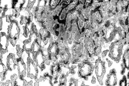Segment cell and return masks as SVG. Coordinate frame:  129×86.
Wrapping results in <instances>:
<instances>
[{
    "label": "cell",
    "mask_w": 129,
    "mask_h": 86,
    "mask_svg": "<svg viewBox=\"0 0 129 86\" xmlns=\"http://www.w3.org/2000/svg\"><path fill=\"white\" fill-rule=\"evenodd\" d=\"M93 71V66L89 62L85 61L79 66V76L86 79L90 76Z\"/></svg>",
    "instance_id": "obj_1"
},
{
    "label": "cell",
    "mask_w": 129,
    "mask_h": 86,
    "mask_svg": "<svg viewBox=\"0 0 129 86\" xmlns=\"http://www.w3.org/2000/svg\"><path fill=\"white\" fill-rule=\"evenodd\" d=\"M123 44L120 41L114 43L110 47V56L114 60H118L121 54Z\"/></svg>",
    "instance_id": "obj_2"
},
{
    "label": "cell",
    "mask_w": 129,
    "mask_h": 86,
    "mask_svg": "<svg viewBox=\"0 0 129 86\" xmlns=\"http://www.w3.org/2000/svg\"><path fill=\"white\" fill-rule=\"evenodd\" d=\"M95 69L98 80L101 84H103V79L105 73L104 63L101 60L97 61L95 63Z\"/></svg>",
    "instance_id": "obj_3"
},
{
    "label": "cell",
    "mask_w": 129,
    "mask_h": 86,
    "mask_svg": "<svg viewBox=\"0 0 129 86\" xmlns=\"http://www.w3.org/2000/svg\"><path fill=\"white\" fill-rule=\"evenodd\" d=\"M20 29L16 21L12 22L11 25L9 28V35L10 39L16 40L19 37Z\"/></svg>",
    "instance_id": "obj_4"
},
{
    "label": "cell",
    "mask_w": 129,
    "mask_h": 86,
    "mask_svg": "<svg viewBox=\"0 0 129 86\" xmlns=\"http://www.w3.org/2000/svg\"><path fill=\"white\" fill-rule=\"evenodd\" d=\"M106 86H115L117 83V79L115 70H112L107 76L106 80Z\"/></svg>",
    "instance_id": "obj_5"
},
{
    "label": "cell",
    "mask_w": 129,
    "mask_h": 86,
    "mask_svg": "<svg viewBox=\"0 0 129 86\" xmlns=\"http://www.w3.org/2000/svg\"><path fill=\"white\" fill-rule=\"evenodd\" d=\"M8 44V39L7 35L5 33H0V49L2 53L6 51Z\"/></svg>",
    "instance_id": "obj_6"
},
{
    "label": "cell",
    "mask_w": 129,
    "mask_h": 86,
    "mask_svg": "<svg viewBox=\"0 0 129 86\" xmlns=\"http://www.w3.org/2000/svg\"><path fill=\"white\" fill-rule=\"evenodd\" d=\"M35 53V60L37 65L39 66L41 69H44L45 68V58L43 55L41 50Z\"/></svg>",
    "instance_id": "obj_7"
},
{
    "label": "cell",
    "mask_w": 129,
    "mask_h": 86,
    "mask_svg": "<svg viewBox=\"0 0 129 86\" xmlns=\"http://www.w3.org/2000/svg\"><path fill=\"white\" fill-rule=\"evenodd\" d=\"M28 65V66L27 71L28 76L32 78L36 77L38 74V71L35 65L34 64L32 61L30 62Z\"/></svg>",
    "instance_id": "obj_8"
},
{
    "label": "cell",
    "mask_w": 129,
    "mask_h": 86,
    "mask_svg": "<svg viewBox=\"0 0 129 86\" xmlns=\"http://www.w3.org/2000/svg\"><path fill=\"white\" fill-rule=\"evenodd\" d=\"M8 60H7V66L8 68L10 70H12L14 69L16 66V60L13 58V55L12 54L9 55L8 57Z\"/></svg>",
    "instance_id": "obj_9"
},
{
    "label": "cell",
    "mask_w": 129,
    "mask_h": 86,
    "mask_svg": "<svg viewBox=\"0 0 129 86\" xmlns=\"http://www.w3.org/2000/svg\"><path fill=\"white\" fill-rule=\"evenodd\" d=\"M123 63L126 69H129V49H127L123 55Z\"/></svg>",
    "instance_id": "obj_10"
},
{
    "label": "cell",
    "mask_w": 129,
    "mask_h": 86,
    "mask_svg": "<svg viewBox=\"0 0 129 86\" xmlns=\"http://www.w3.org/2000/svg\"><path fill=\"white\" fill-rule=\"evenodd\" d=\"M7 72V69L4 65L0 64V76L2 80H4L5 78V76Z\"/></svg>",
    "instance_id": "obj_11"
},
{
    "label": "cell",
    "mask_w": 129,
    "mask_h": 86,
    "mask_svg": "<svg viewBox=\"0 0 129 86\" xmlns=\"http://www.w3.org/2000/svg\"><path fill=\"white\" fill-rule=\"evenodd\" d=\"M41 46L37 41H35L32 46V51L34 53H37L41 50Z\"/></svg>",
    "instance_id": "obj_12"
},
{
    "label": "cell",
    "mask_w": 129,
    "mask_h": 86,
    "mask_svg": "<svg viewBox=\"0 0 129 86\" xmlns=\"http://www.w3.org/2000/svg\"><path fill=\"white\" fill-rule=\"evenodd\" d=\"M60 3L59 1H50V8L51 10H54L55 9L56 7L58 5H59Z\"/></svg>",
    "instance_id": "obj_13"
},
{
    "label": "cell",
    "mask_w": 129,
    "mask_h": 86,
    "mask_svg": "<svg viewBox=\"0 0 129 86\" xmlns=\"http://www.w3.org/2000/svg\"><path fill=\"white\" fill-rule=\"evenodd\" d=\"M69 86H78V83L76 80H75V79L72 78H71L69 80Z\"/></svg>",
    "instance_id": "obj_14"
},
{
    "label": "cell",
    "mask_w": 129,
    "mask_h": 86,
    "mask_svg": "<svg viewBox=\"0 0 129 86\" xmlns=\"http://www.w3.org/2000/svg\"><path fill=\"white\" fill-rule=\"evenodd\" d=\"M5 86H12V82L10 80H8L6 82V83L5 84Z\"/></svg>",
    "instance_id": "obj_15"
},
{
    "label": "cell",
    "mask_w": 129,
    "mask_h": 86,
    "mask_svg": "<svg viewBox=\"0 0 129 86\" xmlns=\"http://www.w3.org/2000/svg\"><path fill=\"white\" fill-rule=\"evenodd\" d=\"M2 19H1V17H0V29H1V28L2 27Z\"/></svg>",
    "instance_id": "obj_16"
},
{
    "label": "cell",
    "mask_w": 129,
    "mask_h": 86,
    "mask_svg": "<svg viewBox=\"0 0 129 86\" xmlns=\"http://www.w3.org/2000/svg\"><path fill=\"white\" fill-rule=\"evenodd\" d=\"M0 86H5V84L2 82H0Z\"/></svg>",
    "instance_id": "obj_17"
},
{
    "label": "cell",
    "mask_w": 129,
    "mask_h": 86,
    "mask_svg": "<svg viewBox=\"0 0 129 86\" xmlns=\"http://www.w3.org/2000/svg\"><path fill=\"white\" fill-rule=\"evenodd\" d=\"M81 86H86V85H84V83H82L81 84Z\"/></svg>",
    "instance_id": "obj_18"
}]
</instances>
